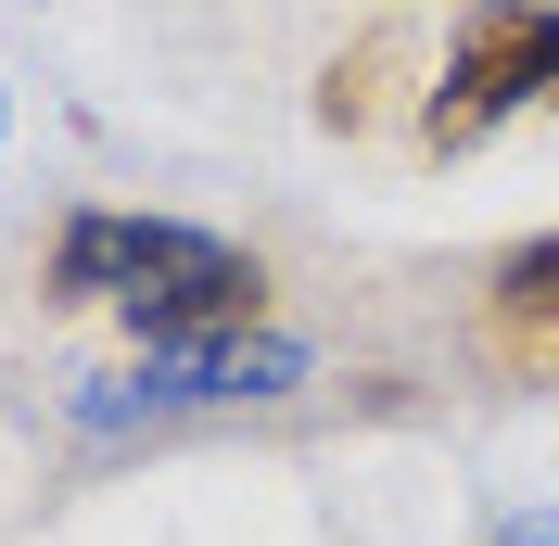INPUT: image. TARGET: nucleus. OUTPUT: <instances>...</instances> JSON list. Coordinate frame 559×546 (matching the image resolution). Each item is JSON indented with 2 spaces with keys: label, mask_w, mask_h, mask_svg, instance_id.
I'll use <instances>...</instances> for the list:
<instances>
[{
  "label": "nucleus",
  "mask_w": 559,
  "mask_h": 546,
  "mask_svg": "<svg viewBox=\"0 0 559 546\" xmlns=\"http://www.w3.org/2000/svg\"><path fill=\"white\" fill-rule=\"evenodd\" d=\"M496 306H509V318H547V331H559V229H547V241H522V254H496Z\"/></svg>",
  "instance_id": "nucleus-4"
},
{
  "label": "nucleus",
  "mask_w": 559,
  "mask_h": 546,
  "mask_svg": "<svg viewBox=\"0 0 559 546\" xmlns=\"http://www.w3.org/2000/svg\"><path fill=\"white\" fill-rule=\"evenodd\" d=\"M51 306H103L128 318V343H229L267 318V268L216 229H178V216H128V204H90L64 216L51 241Z\"/></svg>",
  "instance_id": "nucleus-1"
},
{
  "label": "nucleus",
  "mask_w": 559,
  "mask_h": 546,
  "mask_svg": "<svg viewBox=\"0 0 559 546\" xmlns=\"http://www.w3.org/2000/svg\"><path fill=\"white\" fill-rule=\"evenodd\" d=\"M496 546H559V509H509V521H496Z\"/></svg>",
  "instance_id": "nucleus-5"
},
{
  "label": "nucleus",
  "mask_w": 559,
  "mask_h": 546,
  "mask_svg": "<svg viewBox=\"0 0 559 546\" xmlns=\"http://www.w3.org/2000/svg\"><path fill=\"white\" fill-rule=\"evenodd\" d=\"M0 140H13V90H0Z\"/></svg>",
  "instance_id": "nucleus-6"
},
{
  "label": "nucleus",
  "mask_w": 559,
  "mask_h": 546,
  "mask_svg": "<svg viewBox=\"0 0 559 546\" xmlns=\"http://www.w3.org/2000/svg\"><path fill=\"white\" fill-rule=\"evenodd\" d=\"M534 103H559V13L547 0H471V26L432 76V103H419V153H484Z\"/></svg>",
  "instance_id": "nucleus-2"
},
{
  "label": "nucleus",
  "mask_w": 559,
  "mask_h": 546,
  "mask_svg": "<svg viewBox=\"0 0 559 546\" xmlns=\"http://www.w3.org/2000/svg\"><path fill=\"white\" fill-rule=\"evenodd\" d=\"M306 381V343L293 331H229V343H153L128 381H103L90 394V419H204V407H267V394H293Z\"/></svg>",
  "instance_id": "nucleus-3"
}]
</instances>
